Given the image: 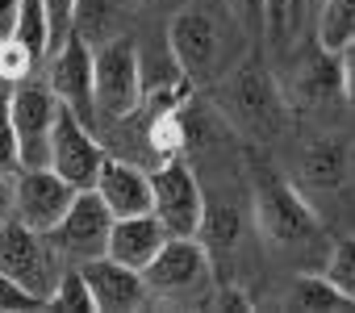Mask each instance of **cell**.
Returning <instances> with one entry per match:
<instances>
[{
    "label": "cell",
    "mask_w": 355,
    "mask_h": 313,
    "mask_svg": "<svg viewBox=\"0 0 355 313\" xmlns=\"http://www.w3.org/2000/svg\"><path fill=\"white\" fill-rule=\"evenodd\" d=\"M5 96H9V117H13V129H17L21 168H46L51 125H55V113H59V100H55L51 84L26 75V80L13 84Z\"/></svg>",
    "instance_id": "8"
},
{
    "label": "cell",
    "mask_w": 355,
    "mask_h": 313,
    "mask_svg": "<svg viewBox=\"0 0 355 313\" xmlns=\"http://www.w3.org/2000/svg\"><path fill=\"white\" fill-rule=\"evenodd\" d=\"M0 271L13 276L17 284H26L34 296L46 301L63 276V255L55 251V242L42 230H30V226L9 217L0 226Z\"/></svg>",
    "instance_id": "7"
},
{
    "label": "cell",
    "mask_w": 355,
    "mask_h": 313,
    "mask_svg": "<svg viewBox=\"0 0 355 313\" xmlns=\"http://www.w3.org/2000/svg\"><path fill=\"white\" fill-rule=\"evenodd\" d=\"M51 92L63 109H71L80 121L96 125V100H92V46L80 42L76 34L63 38V46H55L51 55Z\"/></svg>",
    "instance_id": "11"
},
{
    "label": "cell",
    "mask_w": 355,
    "mask_h": 313,
    "mask_svg": "<svg viewBox=\"0 0 355 313\" xmlns=\"http://www.w3.org/2000/svg\"><path fill=\"white\" fill-rule=\"evenodd\" d=\"M71 197H76V188L59 172H51V168H21L13 176V222L46 234L63 217Z\"/></svg>",
    "instance_id": "12"
},
{
    "label": "cell",
    "mask_w": 355,
    "mask_h": 313,
    "mask_svg": "<svg viewBox=\"0 0 355 313\" xmlns=\"http://www.w3.org/2000/svg\"><path fill=\"white\" fill-rule=\"evenodd\" d=\"M338 59H343V75H347V96H355V42H351Z\"/></svg>",
    "instance_id": "33"
},
{
    "label": "cell",
    "mask_w": 355,
    "mask_h": 313,
    "mask_svg": "<svg viewBox=\"0 0 355 313\" xmlns=\"http://www.w3.org/2000/svg\"><path fill=\"white\" fill-rule=\"evenodd\" d=\"M347 172H351V150H347L343 138L322 134V138L305 142V150H301V180H305L309 188L334 193V188H343Z\"/></svg>",
    "instance_id": "18"
},
{
    "label": "cell",
    "mask_w": 355,
    "mask_h": 313,
    "mask_svg": "<svg viewBox=\"0 0 355 313\" xmlns=\"http://www.w3.org/2000/svg\"><path fill=\"white\" fill-rule=\"evenodd\" d=\"M109 230H113V213H109V205L101 201V193H96V188H76L71 205H67L63 217L46 230V238L55 242V251H59L63 259L84 263V259L105 255Z\"/></svg>",
    "instance_id": "9"
},
{
    "label": "cell",
    "mask_w": 355,
    "mask_h": 313,
    "mask_svg": "<svg viewBox=\"0 0 355 313\" xmlns=\"http://www.w3.org/2000/svg\"><path fill=\"white\" fill-rule=\"evenodd\" d=\"M288 105H301V109H330V105H343L347 100V75H343V59L322 51L313 42V51L297 63L293 71V84H288Z\"/></svg>",
    "instance_id": "13"
},
{
    "label": "cell",
    "mask_w": 355,
    "mask_h": 313,
    "mask_svg": "<svg viewBox=\"0 0 355 313\" xmlns=\"http://www.w3.org/2000/svg\"><path fill=\"white\" fill-rule=\"evenodd\" d=\"M105 146L96 138V129L88 121H80L71 109L59 105L55 113V125H51V154H46V168L59 172L71 188H92L96 184V172L105 163Z\"/></svg>",
    "instance_id": "10"
},
{
    "label": "cell",
    "mask_w": 355,
    "mask_h": 313,
    "mask_svg": "<svg viewBox=\"0 0 355 313\" xmlns=\"http://www.w3.org/2000/svg\"><path fill=\"white\" fill-rule=\"evenodd\" d=\"M138 5L134 0H76V13H71V34L80 42H88L92 51L130 34Z\"/></svg>",
    "instance_id": "17"
},
{
    "label": "cell",
    "mask_w": 355,
    "mask_h": 313,
    "mask_svg": "<svg viewBox=\"0 0 355 313\" xmlns=\"http://www.w3.org/2000/svg\"><path fill=\"white\" fill-rule=\"evenodd\" d=\"M322 51L343 55L355 42V0H318V38Z\"/></svg>",
    "instance_id": "21"
},
{
    "label": "cell",
    "mask_w": 355,
    "mask_h": 313,
    "mask_svg": "<svg viewBox=\"0 0 355 313\" xmlns=\"http://www.w3.org/2000/svg\"><path fill=\"white\" fill-rule=\"evenodd\" d=\"M92 100L96 121H130L142 109V75H138V42L130 34L92 51Z\"/></svg>",
    "instance_id": "4"
},
{
    "label": "cell",
    "mask_w": 355,
    "mask_h": 313,
    "mask_svg": "<svg viewBox=\"0 0 355 313\" xmlns=\"http://www.w3.org/2000/svg\"><path fill=\"white\" fill-rule=\"evenodd\" d=\"M142 280L150 301H171V305L201 301L214 284V259L201 238H167L159 255L142 267Z\"/></svg>",
    "instance_id": "5"
},
{
    "label": "cell",
    "mask_w": 355,
    "mask_h": 313,
    "mask_svg": "<svg viewBox=\"0 0 355 313\" xmlns=\"http://www.w3.org/2000/svg\"><path fill=\"white\" fill-rule=\"evenodd\" d=\"M167 46L193 88H214L251 46L243 26L209 0H189L167 17Z\"/></svg>",
    "instance_id": "1"
},
{
    "label": "cell",
    "mask_w": 355,
    "mask_h": 313,
    "mask_svg": "<svg viewBox=\"0 0 355 313\" xmlns=\"http://www.w3.org/2000/svg\"><path fill=\"white\" fill-rule=\"evenodd\" d=\"M134 5H138L142 13H163V17H171L175 9H184L189 0H134Z\"/></svg>",
    "instance_id": "30"
},
{
    "label": "cell",
    "mask_w": 355,
    "mask_h": 313,
    "mask_svg": "<svg viewBox=\"0 0 355 313\" xmlns=\"http://www.w3.org/2000/svg\"><path fill=\"white\" fill-rule=\"evenodd\" d=\"M38 63L51 55V26H46V9H42V0H21L17 5V21H13V34Z\"/></svg>",
    "instance_id": "22"
},
{
    "label": "cell",
    "mask_w": 355,
    "mask_h": 313,
    "mask_svg": "<svg viewBox=\"0 0 355 313\" xmlns=\"http://www.w3.org/2000/svg\"><path fill=\"white\" fill-rule=\"evenodd\" d=\"M46 305H51V309H92V313H96V305H92V292H88V280H84L80 263H76V267H63V276H59V284L51 288Z\"/></svg>",
    "instance_id": "24"
},
{
    "label": "cell",
    "mask_w": 355,
    "mask_h": 313,
    "mask_svg": "<svg viewBox=\"0 0 355 313\" xmlns=\"http://www.w3.org/2000/svg\"><path fill=\"white\" fill-rule=\"evenodd\" d=\"M13 217V176H0V226Z\"/></svg>",
    "instance_id": "31"
},
{
    "label": "cell",
    "mask_w": 355,
    "mask_h": 313,
    "mask_svg": "<svg viewBox=\"0 0 355 313\" xmlns=\"http://www.w3.org/2000/svg\"><path fill=\"white\" fill-rule=\"evenodd\" d=\"M101 201L109 205L113 217H130V213H150V172L130 163V159H117V154H105V163L96 172V184Z\"/></svg>",
    "instance_id": "15"
},
{
    "label": "cell",
    "mask_w": 355,
    "mask_h": 313,
    "mask_svg": "<svg viewBox=\"0 0 355 313\" xmlns=\"http://www.w3.org/2000/svg\"><path fill=\"white\" fill-rule=\"evenodd\" d=\"M34 67H38V59L17 42V38H0V88H13V84H21L26 75H34Z\"/></svg>",
    "instance_id": "25"
},
{
    "label": "cell",
    "mask_w": 355,
    "mask_h": 313,
    "mask_svg": "<svg viewBox=\"0 0 355 313\" xmlns=\"http://www.w3.org/2000/svg\"><path fill=\"white\" fill-rule=\"evenodd\" d=\"M21 309H46L42 296H34L26 284H17L13 276L0 271V313H21Z\"/></svg>",
    "instance_id": "28"
},
{
    "label": "cell",
    "mask_w": 355,
    "mask_h": 313,
    "mask_svg": "<svg viewBox=\"0 0 355 313\" xmlns=\"http://www.w3.org/2000/svg\"><path fill=\"white\" fill-rule=\"evenodd\" d=\"M46 9V26H51V51L63 46V38L71 34V13H76V0H42Z\"/></svg>",
    "instance_id": "29"
},
{
    "label": "cell",
    "mask_w": 355,
    "mask_h": 313,
    "mask_svg": "<svg viewBox=\"0 0 355 313\" xmlns=\"http://www.w3.org/2000/svg\"><path fill=\"white\" fill-rule=\"evenodd\" d=\"M163 242H167V230L159 226L155 213H130V217H113L105 255L117 259V263H125V267H134V271H142L159 255Z\"/></svg>",
    "instance_id": "16"
},
{
    "label": "cell",
    "mask_w": 355,
    "mask_h": 313,
    "mask_svg": "<svg viewBox=\"0 0 355 313\" xmlns=\"http://www.w3.org/2000/svg\"><path fill=\"white\" fill-rule=\"evenodd\" d=\"M214 105L222 121H230L251 142H276L288 129V109H293L272 67L251 51L214 84Z\"/></svg>",
    "instance_id": "2"
},
{
    "label": "cell",
    "mask_w": 355,
    "mask_h": 313,
    "mask_svg": "<svg viewBox=\"0 0 355 313\" xmlns=\"http://www.w3.org/2000/svg\"><path fill=\"white\" fill-rule=\"evenodd\" d=\"M251 217L259 238L280 251V255H309L322 242V222L313 213V205L288 184L280 180L272 168H255L251 172Z\"/></svg>",
    "instance_id": "3"
},
{
    "label": "cell",
    "mask_w": 355,
    "mask_h": 313,
    "mask_svg": "<svg viewBox=\"0 0 355 313\" xmlns=\"http://www.w3.org/2000/svg\"><path fill=\"white\" fill-rule=\"evenodd\" d=\"M17 5L21 0H0V38L13 34V21H17Z\"/></svg>",
    "instance_id": "32"
},
{
    "label": "cell",
    "mask_w": 355,
    "mask_h": 313,
    "mask_svg": "<svg viewBox=\"0 0 355 313\" xmlns=\"http://www.w3.org/2000/svg\"><path fill=\"white\" fill-rule=\"evenodd\" d=\"M150 213L159 217L167 238H197L205 213V188L180 154H171L150 172Z\"/></svg>",
    "instance_id": "6"
},
{
    "label": "cell",
    "mask_w": 355,
    "mask_h": 313,
    "mask_svg": "<svg viewBox=\"0 0 355 313\" xmlns=\"http://www.w3.org/2000/svg\"><path fill=\"white\" fill-rule=\"evenodd\" d=\"M84 280H88V292H92V305L96 313H121V309H142L150 301L146 292V280L142 271L109 259V255H96V259H84L80 263Z\"/></svg>",
    "instance_id": "14"
},
{
    "label": "cell",
    "mask_w": 355,
    "mask_h": 313,
    "mask_svg": "<svg viewBox=\"0 0 355 313\" xmlns=\"http://www.w3.org/2000/svg\"><path fill=\"white\" fill-rule=\"evenodd\" d=\"M284 305L288 309H301V313H334V309H355L326 276H313V271H305V276H297L293 284H288V292H284Z\"/></svg>",
    "instance_id": "20"
},
{
    "label": "cell",
    "mask_w": 355,
    "mask_h": 313,
    "mask_svg": "<svg viewBox=\"0 0 355 313\" xmlns=\"http://www.w3.org/2000/svg\"><path fill=\"white\" fill-rule=\"evenodd\" d=\"M322 276H326V280H330L351 305H355V234H351V238H338V242L330 247Z\"/></svg>",
    "instance_id": "23"
},
{
    "label": "cell",
    "mask_w": 355,
    "mask_h": 313,
    "mask_svg": "<svg viewBox=\"0 0 355 313\" xmlns=\"http://www.w3.org/2000/svg\"><path fill=\"white\" fill-rule=\"evenodd\" d=\"M226 9L243 26V34L251 42H263L268 38V0H226Z\"/></svg>",
    "instance_id": "26"
},
{
    "label": "cell",
    "mask_w": 355,
    "mask_h": 313,
    "mask_svg": "<svg viewBox=\"0 0 355 313\" xmlns=\"http://www.w3.org/2000/svg\"><path fill=\"white\" fill-rule=\"evenodd\" d=\"M197 238L205 242L209 259H214L218 251H234L239 238H243V209H239L234 201H209V197H205V213H201Z\"/></svg>",
    "instance_id": "19"
},
{
    "label": "cell",
    "mask_w": 355,
    "mask_h": 313,
    "mask_svg": "<svg viewBox=\"0 0 355 313\" xmlns=\"http://www.w3.org/2000/svg\"><path fill=\"white\" fill-rule=\"evenodd\" d=\"M21 172V150H17V129L9 117V96L0 92V176H17Z\"/></svg>",
    "instance_id": "27"
}]
</instances>
